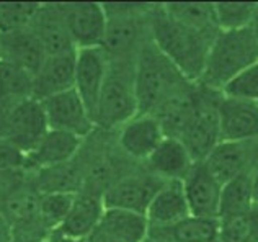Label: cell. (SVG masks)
I'll list each match as a JSON object with an SVG mask.
<instances>
[{
    "label": "cell",
    "instance_id": "1",
    "mask_svg": "<svg viewBox=\"0 0 258 242\" xmlns=\"http://www.w3.org/2000/svg\"><path fill=\"white\" fill-rule=\"evenodd\" d=\"M149 35L157 49L178 69L188 82L201 77L208 51L219 31H200L170 18L162 4H152L147 15Z\"/></svg>",
    "mask_w": 258,
    "mask_h": 242
},
{
    "label": "cell",
    "instance_id": "2",
    "mask_svg": "<svg viewBox=\"0 0 258 242\" xmlns=\"http://www.w3.org/2000/svg\"><path fill=\"white\" fill-rule=\"evenodd\" d=\"M188 80L149 36L134 59V89L139 113L154 115L168 98L185 89Z\"/></svg>",
    "mask_w": 258,
    "mask_h": 242
},
{
    "label": "cell",
    "instance_id": "3",
    "mask_svg": "<svg viewBox=\"0 0 258 242\" xmlns=\"http://www.w3.org/2000/svg\"><path fill=\"white\" fill-rule=\"evenodd\" d=\"M258 60V41L250 28L219 31L208 51L201 77L196 84L222 92L235 76Z\"/></svg>",
    "mask_w": 258,
    "mask_h": 242
},
{
    "label": "cell",
    "instance_id": "4",
    "mask_svg": "<svg viewBox=\"0 0 258 242\" xmlns=\"http://www.w3.org/2000/svg\"><path fill=\"white\" fill-rule=\"evenodd\" d=\"M139 113L134 89V60H108L93 113L95 130L114 133Z\"/></svg>",
    "mask_w": 258,
    "mask_h": 242
},
{
    "label": "cell",
    "instance_id": "5",
    "mask_svg": "<svg viewBox=\"0 0 258 242\" xmlns=\"http://www.w3.org/2000/svg\"><path fill=\"white\" fill-rule=\"evenodd\" d=\"M222 93L196 84L195 111L178 138L186 147L193 162H203L221 143L219 134V102Z\"/></svg>",
    "mask_w": 258,
    "mask_h": 242
},
{
    "label": "cell",
    "instance_id": "6",
    "mask_svg": "<svg viewBox=\"0 0 258 242\" xmlns=\"http://www.w3.org/2000/svg\"><path fill=\"white\" fill-rule=\"evenodd\" d=\"M162 185L164 180L149 172L144 164L136 165L108 187L103 193V205L146 216L149 205Z\"/></svg>",
    "mask_w": 258,
    "mask_h": 242
},
{
    "label": "cell",
    "instance_id": "7",
    "mask_svg": "<svg viewBox=\"0 0 258 242\" xmlns=\"http://www.w3.org/2000/svg\"><path fill=\"white\" fill-rule=\"evenodd\" d=\"M147 15L106 17V30L100 49L108 60L136 59L141 46L151 36Z\"/></svg>",
    "mask_w": 258,
    "mask_h": 242
},
{
    "label": "cell",
    "instance_id": "8",
    "mask_svg": "<svg viewBox=\"0 0 258 242\" xmlns=\"http://www.w3.org/2000/svg\"><path fill=\"white\" fill-rule=\"evenodd\" d=\"M49 131L43 103L28 97L13 103L7 115L5 141L22 151L25 156L35 147L44 134Z\"/></svg>",
    "mask_w": 258,
    "mask_h": 242
},
{
    "label": "cell",
    "instance_id": "9",
    "mask_svg": "<svg viewBox=\"0 0 258 242\" xmlns=\"http://www.w3.org/2000/svg\"><path fill=\"white\" fill-rule=\"evenodd\" d=\"M49 130L88 138L95 130L93 119L79 93L71 89L41 100Z\"/></svg>",
    "mask_w": 258,
    "mask_h": 242
},
{
    "label": "cell",
    "instance_id": "10",
    "mask_svg": "<svg viewBox=\"0 0 258 242\" xmlns=\"http://www.w3.org/2000/svg\"><path fill=\"white\" fill-rule=\"evenodd\" d=\"M164 138L159 119L146 113H138L114 131L118 149L136 164H144Z\"/></svg>",
    "mask_w": 258,
    "mask_h": 242
},
{
    "label": "cell",
    "instance_id": "11",
    "mask_svg": "<svg viewBox=\"0 0 258 242\" xmlns=\"http://www.w3.org/2000/svg\"><path fill=\"white\" fill-rule=\"evenodd\" d=\"M64 22L74 48H100L106 30V15L103 5L97 2L60 4Z\"/></svg>",
    "mask_w": 258,
    "mask_h": 242
},
{
    "label": "cell",
    "instance_id": "12",
    "mask_svg": "<svg viewBox=\"0 0 258 242\" xmlns=\"http://www.w3.org/2000/svg\"><path fill=\"white\" fill-rule=\"evenodd\" d=\"M203 162L221 184L242 173H250L258 165V139L239 143L221 141Z\"/></svg>",
    "mask_w": 258,
    "mask_h": 242
},
{
    "label": "cell",
    "instance_id": "13",
    "mask_svg": "<svg viewBox=\"0 0 258 242\" xmlns=\"http://www.w3.org/2000/svg\"><path fill=\"white\" fill-rule=\"evenodd\" d=\"M181 184L189 214L217 219L222 184L209 172L205 162H195Z\"/></svg>",
    "mask_w": 258,
    "mask_h": 242
},
{
    "label": "cell",
    "instance_id": "14",
    "mask_svg": "<svg viewBox=\"0 0 258 242\" xmlns=\"http://www.w3.org/2000/svg\"><path fill=\"white\" fill-rule=\"evenodd\" d=\"M103 197L80 190L74 195L71 210L52 234L71 242H84L103 216Z\"/></svg>",
    "mask_w": 258,
    "mask_h": 242
},
{
    "label": "cell",
    "instance_id": "15",
    "mask_svg": "<svg viewBox=\"0 0 258 242\" xmlns=\"http://www.w3.org/2000/svg\"><path fill=\"white\" fill-rule=\"evenodd\" d=\"M221 141H253L258 139V103L250 100L221 97L219 102Z\"/></svg>",
    "mask_w": 258,
    "mask_h": 242
},
{
    "label": "cell",
    "instance_id": "16",
    "mask_svg": "<svg viewBox=\"0 0 258 242\" xmlns=\"http://www.w3.org/2000/svg\"><path fill=\"white\" fill-rule=\"evenodd\" d=\"M149 234L146 216L138 213L105 208L97 227L84 242H144Z\"/></svg>",
    "mask_w": 258,
    "mask_h": 242
},
{
    "label": "cell",
    "instance_id": "17",
    "mask_svg": "<svg viewBox=\"0 0 258 242\" xmlns=\"http://www.w3.org/2000/svg\"><path fill=\"white\" fill-rule=\"evenodd\" d=\"M108 59L100 48L79 49L76 57V76H74V90L82 98L88 113L93 119L97 108L101 85L106 76Z\"/></svg>",
    "mask_w": 258,
    "mask_h": 242
},
{
    "label": "cell",
    "instance_id": "18",
    "mask_svg": "<svg viewBox=\"0 0 258 242\" xmlns=\"http://www.w3.org/2000/svg\"><path fill=\"white\" fill-rule=\"evenodd\" d=\"M30 28L38 38L46 57L77 51L67 31L60 4H41Z\"/></svg>",
    "mask_w": 258,
    "mask_h": 242
},
{
    "label": "cell",
    "instance_id": "19",
    "mask_svg": "<svg viewBox=\"0 0 258 242\" xmlns=\"http://www.w3.org/2000/svg\"><path fill=\"white\" fill-rule=\"evenodd\" d=\"M84 139L69 133L49 130L41 141L26 154V169L35 172L46 167L66 164L77 156Z\"/></svg>",
    "mask_w": 258,
    "mask_h": 242
},
{
    "label": "cell",
    "instance_id": "20",
    "mask_svg": "<svg viewBox=\"0 0 258 242\" xmlns=\"http://www.w3.org/2000/svg\"><path fill=\"white\" fill-rule=\"evenodd\" d=\"M76 57L77 51L67 54L46 57L39 71L33 76L31 97L44 100L47 97L57 95L66 90L74 89V76H76Z\"/></svg>",
    "mask_w": 258,
    "mask_h": 242
},
{
    "label": "cell",
    "instance_id": "21",
    "mask_svg": "<svg viewBox=\"0 0 258 242\" xmlns=\"http://www.w3.org/2000/svg\"><path fill=\"white\" fill-rule=\"evenodd\" d=\"M0 59L33 77L46 60V54L31 28L0 35Z\"/></svg>",
    "mask_w": 258,
    "mask_h": 242
},
{
    "label": "cell",
    "instance_id": "22",
    "mask_svg": "<svg viewBox=\"0 0 258 242\" xmlns=\"http://www.w3.org/2000/svg\"><path fill=\"white\" fill-rule=\"evenodd\" d=\"M193 164V159L181 141L165 136L144 162V167L164 182H181Z\"/></svg>",
    "mask_w": 258,
    "mask_h": 242
},
{
    "label": "cell",
    "instance_id": "23",
    "mask_svg": "<svg viewBox=\"0 0 258 242\" xmlns=\"http://www.w3.org/2000/svg\"><path fill=\"white\" fill-rule=\"evenodd\" d=\"M189 216L183 184L178 180L164 182L146 211L149 227H165Z\"/></svg>",
    "mask_w": 258,
    "mask_h": 242
},
{
    "label": "cell",
    "instance_id": "24",
    "mask_svg": "<svg viewBox=\"0 0 258 242\" xmlns=\"http://www.w3.org/2000/svg\"><path fill=\"white\" fill-rule=\"evenodd\" d=\"M217 219L186 216L172 226L149 227L147 236L157 242H217Z\"/></svg>",
    "mask_w": 258,
    "mask_h": 242
},
{
    "label": "cell",
    "instance_id": "25",
    "mask_svg": "<svg viewBox=\"0 0 258 242\" xmlns=\"http://www.w3.org/2000/svg\"><path fill=\"white\" fill-rule=\"evenodd\" d=\"M39 193H77L82 190V167L77 156L66 164L31 172Z\"/></svg>",
    "mask_w": 258,
    "mask_h": 242
},
{
    "label": "cell",
    "instance_id": "26",
    "mask_svg": "<svg viewBox=\"0 0 258 242\" xmlns=\"http://www.w3.org/2000/svg\"><path fill=\"white\" fill-rule=\"evenodd\" d=\"M255 206L252 172L242 173L222 184L221 201H219V216H243Z\"/></svg>",
    "mask_w": 258,
    "mask_h": 242
},
{
    "label": "cell",
    "instance_id": "27",
    "mask_svg": "<svg viewBox=\"0 0 258 242\" xmlns=\"http://www.w3.org/2000/svg\"><path fill=\"white\" fill-rule=\"evenodd\" d=\"M162 7H164L168 17L189 26V28L200 31H217L214 25L213 4L176 2V4H162Z\"/></svg>",
    "mask_w": 258,
    "mask_h": 242
},
{
    "label": "cell",
    "instance_id": "28",
    "mask_svg": "<svg viewBox=\"0 0 258 242\" xmlns=\"http://www.w3.org/2000/svg\"><path fill=\"white\" fill-rule=\"evenodd\" d=\"M33 77L0 59V105H12L31 97Z\"/></svg>",
    "mask_w": 258,
    "mask_h": 242
},
{
    "label": "cell",
    "instance_id": "29",
    "mask_svg": "<svg viewBox=\"0 0 258 242\" xmlns=\"http://www.w3.org/2000/svg\"><path fill=\"white\" fill-rule=\"evenodd\" d=\"M255 4L250 2H217L213 4L214 25L217 31H235L248 28Z\"/></svg>",
    "mask_w": 258,
    "mask_h": 242
},
{
    "label": "cell",
    "instance_id": "30",
    "mask_svg": "<svg viewBox=\"0 0 258 242\" xmlns=\"http://www.w3.org/2000/svg\"><path fill=\"white\" fill-rule=\"evenodd\" d=\"M76 193H41L39 195L38 216L43 229L52 234L60 226L71 210Z\"/></svg>",
    "mask_w": 258,
    "mask_h": 242
},
{
    "label": "cell",
    "instance_id": "31",
    "mask_svg": "<svg viewBox=\"0 0 258 242\" xmlns=\"http://www.w3.org/2000/svg\"><path fill=\"white\" fill-rule=\"evenodd\" d=\"M39 7H41V4L0 2V35H9L13 31L28 28L35 20Z\"/></svg>",
    "mask_w": 258,
    "mask_h": 242
},
{
    "label": "cell",
    "instance_id": "32",
    "mask_svg": "<svg viewBox=\"0 0 258 242\" xmlns=\"http://www.w3.org/2000/svg\"><path fill=\"white\" fill-rule=\"evenodd\" d=\"M221 93L229 98L258 102V60L243 69L239 76H235Z\"/></svg>",
    "mask_w": 258,
    "mask_h": 242
},
{
    "label": "cell",
    "instance_id": "33",
    "mask_svg": "<svg viewBox=\"0 0 258 242\" xmlns=\"http://www.w3.org/2000/svg\"><path fill=\"white\" fill-rule=\"evenodd\" d=\"M217 242H250V224L247 214L243 216L217 218Z\"/></svg>",
    "mask_w": 258,
    "mask_h": 242
},
{
    "label": "cell",
    "instance_id": "34",
    "mask_svg": "<svg viewBox=\"0 0 258 242\" xmlns=\"http://www.w3.org/2000/svg\"><path fill=\"white\" fill-rule=\"evenodd\" d=\"M22 170H28L26 169V156L15 146L2 139L0 141V175H9V173Z\"/></svg>",
    "mask_w": 258,
    "mask_h": 242
},
{
    "label": "cell",
    "instance_id": "35",
    "mask_svg": "<svg viewBox=\"0 0 258 242\" xmlns=\"http://www.w3.org/2000/svg\"><path fill=\"white\" fill-rule=\"evenodd\" d=\"M250 224V242H258V205H255L247 214Z\"/></svg>",
    "mask_w": 258,
    "mask_h": 242
},
{
    "label": "cell",
    "instance_id": "36",
    "mask_svg": "<svg viewBox=\"0 0 258 242\" xmlns=\"http://www.w3.org/2000/svg\"><path fill=\"white\" fill-rule=\"evenodd\" d=\"M13 105V103H12ZM12 105H0V141L5 138V128H7V115Z\"/></svg>",
    "mask_w": 258,
    "mask_h": 242
},
{
    "label": "cell",
    "instance_id": "37",
    "mask_svg": "<svg viewBox=\"0 0 258 242\" xmlns=\"http://www.w3.org/2000/svg\"><path fill=\"white\" fill-rule=\"evenodd\" d=\"M46 239H38L33 236H26V234H12L10 242H44Z\"/></svg>",
    "mask_w": 258,
    "mask_h": 242
},
{
    "label": "cell",
    "instance_id": "38",
    "mask_svg": "<svg viewBox=\"0 0 258 242\" xmlns=\"http://www.w3.org/2000/svg\"><path fill=\"white\" fill-rule=\"evenodd\" d=\"M12 240V229L7 223H0V242Z\"/></svg>",
    "mask_w": 258,
    "mask_h": 242
},
{
    "label": "cell",
    "instance_id": "39",
    "mask_svg": "<svg viewBox=\"0 0 258 242\" xmlns=\"http://www.w3.org/2000/svg\"><path fill=\"white\" fill-rule=\"evenodd\" d=\"M250 31L253 33L255 39L258 41V4H255V10H253V17H252V22H250Z\"/></svg>",
    "mask_w": 258,
    "mask_h": 242
},
{
    "label": "cell",
    "instance_id": "40",
    "mask_svg": "<svg viewBox=\"0 0 258 242\" xmlns=\"http://www.w3.org/2000/svg\"><path fill=\"white\" fill-rule=\"evenodd\" d=\"M252 187H253V201L258 205V165L252 172Z\"/></svg>",
    "mask_w": 258,
    "mask_h": 242
},
{
    "label": "cell",
    "instance_id": "41",
    "mask_svg": "<svg viewBox=\"0 0 258 242\" xmlns=\"http://www.w3.org/2000/svg\"><path fill=\"white\" fill-rule=\"evenodd\" d=\"M144 242H157V240H154V239H151V237H149V236H147Z\"/></svg>",
    "mask_w": 258,
    "mask_h": 242
},
{
    "label": "cell",
    "instance_id": "42",
    "mask_svg": "<svg viewBox=\"0 0 258 242\" xmlns=\"http://www.w3.org/2000/svg\"><path fill=\"white\" fill-rule=\"evenodd\" d=\"M0 223H5V219H4V216H2V213H0Z\"/></svg>",
    "mask_w": 258,
    "mask_h": 242
},
{
    "label": "cell",
    "instance_id": "43",
    "mask_svg": "<svg viewBox=\"0 0 258 242\" xmlns=\"http://www.w3.org/2000/svg\"><path fill=\"white\" fill-rule=\"evenodd\" d=\"M256 103H258V102H256Z\"/></svg>",
    "mask_w": 258,
    "mask_h": 242
}]
</instances>
